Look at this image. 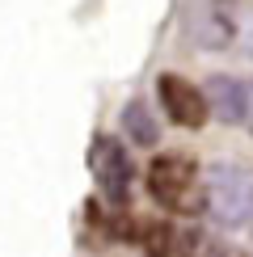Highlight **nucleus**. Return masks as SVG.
I'll return each instance as SVG.
<instances>
[{
  "label": "nucleus",
  "instance_id": "2",
  "mask_svg": "<svg viewBox=\"0 0 253 257\" xmlns=\"http://www.w3.org/2000/svg\"><path fill=\"white\" fill-rule=\"evenodd\" d=\"M207 211L224 228H253V173L240 165H215L207 177Z\"/></svg>",
  "mask_w": 253,
  "mask_h": 257
},
{
  "label": "nucleus",
  "instance_id": "5",
  "mask_svg": "<svg viewBox=\"0 0 253 257\" xmlns=\"http://www.w3.org/2000/svg\"><path fill=\"white\" fill-rule=\"evenodd\" d=\"M203 93H207V105H211V114H215L219 122H228V126H245L249 122V80L219 72V76L207 80Z\"/></svg>",
  "mask_w": 253,
  "mask_h": 257
},
{
  "label": "nucleus",
  "instance_id": "6",
  "mask_svg": "<svg viewBox=\"0 0 253 257\" xmlns=\"http://www.w3.org/2000/svg\"><path fill=\"white\" fill-rule=\"evenodd\" d=\"M122 131L131 135V144H140V148H156L161 144V122L152 118V110L135 97V101H126V110H122Z\"/></svg>",
  "mask_w": 253,
  "mask_h": 257
},
{
  "label": "nucleus",
  "instance_id": "8",
  "mask_svg": "<svg viewBox=\"0 0 253 257\" xmlns=\"http://www.w3.org/2000/svg\"><path fill=\"white\" fill-rule=\"evenodd\" d=\"M232 42L253 59V9L245 5H232Z\"/></svg>",
  "mask_w": 253,
  "mask_h": 257
},
{
  "label": "nucleus",
  "instance_id": "9",
  "mask_svg": "<svg viewBox=\"0 0 253 257\" xmlns=\"http://www.w3.org/2000/svg\"><path fill=\"white\" fill-rule=\"evenodd\" d=\"M207 257H245V253H236V249H228V244H211Z\"/></svg>",
  "mask_w": 253,
  "mask_h": 257
},
{
  "label": "nucleus",
  "instance_id": "7",
  "mask_svg": "<svg viewBox=\"0 0 253 257\" xmlns=\"http://www.w3.org/2000/svg\"><path fill=\"white\" fill-rule=\"evenodd\" d=\"M131 240H140V249L148 257H177V232L169 228V223H161V219L135 223V236Z\"/></svg>",
  "mask_w": 253,
  "mask_h": 257
},
{
  "label": "nucleus",
  "instance_id": "3",
  "mask_svg": "<svg viewBox=\"0 0 253 257\" xmlns=\"http://www.w3.org/2000/svg\"><path fill=\"white\" fill-rule=\"evenodd\" d=\"M89 173L97 177L101 198L110 202V207L122 211L126 207V194H131L135 169H131V156H126V148L118 144V139H110V135L93 139V148H89Z\"/></svg>",
  "mask_w": 253,
  "mask_h": 257
},
{
  "label": "nucleus",
  "instance_id": "4",
  "mask_svg": "<svg viewBox=\"0 0 253 257\" xmlns=\"http://www.w3.org/2000/svg\"><path fill=\"white\" fill-rule=\"evenodd\" d=\"M156 97H161L165 114L177 126H203L211 118L207 93L198 89V84H190L186 76H177V72H161V80H156Z\"/></svg>",
  "mask_w": 253,
  "mask_h": 257
},
{
  "label": "nucleus",
  "instance_id": "1",
  "mask_svg": "<svg viewBox=\"0 0 253 257\" xmlns=\"http://www.w3.org/2000/svg\"><path fill=\"white\" fill-rule=\"evenodd\" d=\"M148 194L156 198V207L173 211V215L207 211V186L198 177V165L182 152H161L148 165Z\"/></svg>",
  "mask_w": 253,
  "mask_h": 257
}]
</instances>
